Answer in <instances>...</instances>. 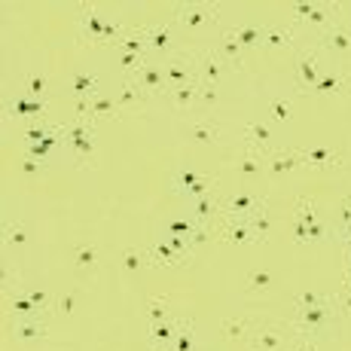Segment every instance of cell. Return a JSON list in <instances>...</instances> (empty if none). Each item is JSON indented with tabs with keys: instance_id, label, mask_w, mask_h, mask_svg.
<instances>
[{
	"instance_id": "6da1fadb",
	"label": "cell",
	"mask_w": 351,
	"mask_h": 351,
	"mask_svg": "<svg viewBox=\"0 0 351 351\" xmlns=\"http://www.w3.org/2000/svg\"><path fill=\"white\" fill-rule=\"evenodd\" d=\"M128 34V25L104 22L98 6L83 3V16H80V46H117Z\"/></svg>"
},
{
	"instance_id": "7a4b0ae2",
	"label": "cell",
	"mask_w": 351,
	"mask_h": 351,
	"mask_svg": "<svg viewBox=\"0 0 351 351\" xmlns=\"http://www.w3.org/2000/svg\"><path fill=\"white\" fill-rule=\"evenodd\" d=\"M336 324H339V308L333 306V300L324 302L315 308H296L293 312V330L306 339H318V336L336 333Z\"/></svg>"
},
{
	"instance_id": "3957f363",
	"label": "cell",
	"mask_w": 351,
	"mask_h": 351,
	"mask_svg": "<svg viewBox=\"0 0 351 351\" xmlns=\"http://www.w3.org/2000/svg\"><path fill=\"white\" fill-rule=\"evenodd\" d=\"M67 150L77 156V165L95 168V123L92 119H73L62 132Z\"/></svg>"
},
{
	"instance_id": "277c9868",
	"label": "cell",
	"mask_w": 351,
	"mask_h": 351,
	"mask_svg": "<svg viewBox=\"0 0 351 351\" xmlns=\"http://www.w3.org/2000/svg\"><path fill=\"white\" fill-rule=\"evenodd\" d=\"M321 62H318V46H300L293 56V80H296V92L308 95L321 80Z\"/></svg>"
},
{
	"instance_id": "5b68a950",
	"label": "cell",
	"mask_w": 351,
	"mask_h": 351,
	"mask_svg": "<svg viewBox=\"0 0 351 351\" xmlns=\"http://www.w3.org/2000/svg\"><path fill=\"white\" fill-rule=\"evenodd\" d=\"M263 205H266V193L235 190L229 195H220V220H247Z\"/></svg>"
},
{
	"instance_id": "8992f818",
	"label": "cell",
	"mask_w": 351,
	"mask_h": 351,
	"mask_svg": "<svg viewBox=\"0 0 351 351\" xmlns=\"http://www.w3.org/2000/svg\"><path fill=\"white\" fill-rule=\"evenodd\" d=\"M174 22L180 25V31L195 34L205 25L217 22V6L214 3H180L178 12H174Z\"/></svg>"
},
{
	"instance_id": "52a82bcc",
	"label": "cell",
	"mask_w": 351,
	"mask_h": 351,
	"mask_svg": "<svg viewBox=\"0 0 351 351\" xmlns=\"http://www.w3.org/2000/svg\"><path fill=\"white\" fill-rule=\"evenodd\" d=\"M281 324H256L254 321V330L247 336V351H287L290 348V339L285 336V330H278Z\"/></svg>"
},
{
	"instance_id": "ba28073f",
	"label": "cell",
	"mask_w": 351,
	"mask_h": 351,
	"mask_svg": "<svg viewBox=\"0 0 351 351\" xmlns=\"http://www.w3.org/2000/svg\"><path fill=\"white\" fill-rule=\"evenodd\" d=\"M162 71H165V83L168 89H180V86L195 83V58L193 52H174L171 58L162 62Z\"/></svg>"
},
{
	"instance_id": "9c48e42d",
	"label": "cell",
	"mask_w": 351,
	"mask_h": 351,
	"mask_svg": "<svg viewBox=\"0 0 351 351\" xmlns=\"http://www.w3.org/2000/svg\"><path fill=\"white\" fill-rule=\"evenodd\" d=\"M195 58V80H199L202 86H214L217 89V83L223 80V73L229 71V64L220 58L217 49H205V52H193Z\"/></svg>"
},
{
	"instance_id": "30bf717a",
	"label": "cell",
	"mask_w": 351,
	"mask_h": 351,
	"mask_svg": "<svg viewBox=\"0 0 351 351\" xmlns=\"http://www.w3.org/2000/svg\"><path fill=\"white\" fill-rule=\"evenodd\" d=\"M214 239L226 241V245H235V247L260 245V239H256V232L247 226V220H220V223L214 226Z\"/></svg>"
},
{
	"instance_id": "8fae6325",
	"label": "cell",
	"mask_w": 351,
	"mask_h": 351,
	"mask_svg": "<svg viewBox=\"0 0 351 351\" xmlns=\"http://www.w3.org/2000/svg\"><path fill=\"white\" fill-rule=\"evenodd\" d=\"M6 113H10L12 119H25V123H46V117H49V104L46 101H37V98H28L25 92H19V95L10 98V107H6Z\"/></svg>"
},
{
	"instance_id": "7c38bea8",
	"label": "cell",
	"mask_w": 351,
	"mask_h": 351,
	"mask_svg": "<svg viewBox=\"0 0 351 351\" xmlns=\"http://www.w3.org/2000/svg\"><path fill=\"white\" fill-rule=\"evenodd\" d=\"M144 37H147V49H150V58H156V62H165V58H171L174 52V34H171V25L162 22V25H150L147 28L144 25Z\"/></svg>"
},
{
	"instance_id": "4fadbf2b",
	"label": "cell",
	"mask_w": 351,
	"mask_h": 351,
	"mask_svg": "<svg viewBox=\"0 0 351 351\" xmlns=\"http://www.w3.org/2000/svg\"><path fill=\"white\" fill-rule=\"evenodd\" d=\"M266 159L269 156H263L260 150H254V147H247V144H241L239 150L229 156V162H232V171L239 174L241 180H251V178H256V174H263Z\"/></svg>"
},
{
	"instance_id": "5bb4252c",
	"label": "cell",
	"mask_w": 351,
	"mask_h": 351,
	"mask_svg": "<svg viewBox=\"0 0 351 351\" xmlns=\"http://www.w3.org/2000/svg\"><path fill=\"white\" fill-rule=\"evenodd\" d=\"M318 49H324L333 58H346L351 52V25H342V22L330 25L318 37Z\"/></svg>"
},
{
	"instance_id": "9a60e30c",
	"label": "cell",
	"mask_w": 351,
	"mask_h": 351,
	"mask_svg": "<svg viewBox=\"0 0 351 351\" xmlns=\"http://www.w3.org/2000/svg\"><path fill=\"white\" fill-rule=\"evenodd\" d=\"M134 83L147 92V98L150 95H165L168 92L165 71H162V62H156V58H147V62L141 64V71L134 73Z\"/></svg>"
},
{
	"instance_id": "2e32d148",
	"label": "cell",
	"mask_w": 351,
	"mask_h": 351,
	"mask_svg": "<svg viewBox=\"0 0 351 351\" xmlns=\"http://www.w3.org/2000/svg\"><path fill=\"white\" fill-rule=\"evenodd\" d=\"M266 162H269L266 168H269V174H272V178H281V174H296L300 168H306V156H302V150H275Z\"/></svg>"
},
{
	"instance_id": "e0dca14e",
	"label": "cell",
	"mask_w": 351,
	"mask_h": 351,
	"mask_svg": "<svg viewBox=\"0 0 351 351\" xmlns=\"http://www.w3.org/2000/svg\"><path fill=\"white\" fill-rule=\"evenodd\" d=\"M241 144L260 150L263 156H272L275 153V138H272V132H269V125H263V123H247L245 132H241Z\"/></svg>"
},
{
	"instance_id": "ac0fdd59",
	"label": "cell",
	"mask_w": 351,
	"mask_h": 351,
	"mask_svg": "<svg viewBox=\"0 0 351 351\" xmlns=\"http://www.w3.org/2000/svg\"><path fill=\"white\" fill-rule=\"evenodd\" d=\"M186 138L193 144H220L223 141V125L217 119H195L186 125Z\"/></svg>"
},
{
	"instance_id": "d6986e66",
	"label": "cell",
	"mask_w": 351,
	"mask_h": 351,
	"mask_svg": "<svg viewBox=\"0 0 351 351\" xmlns=\"http://www.w3.org/2000/svg\"><path fill=\"white\" fill-rule=\"evenodd\" d=\"M165 95H168V101H171V107L178 113H190L193 107H202V83L195 80V83L180 86V89H168Z\"/></svg>"
},
{
	"instance_id": "ffe728a7",
	"label": "cell",
	"mask_w": 351,
	"mask_h": 351,
	"mask_svg": "<svg viewBox=\"0 0 351 351\" xmlns=\"http://www.w3.org/2000/svg\"><path fill=\"white\" fill-rule=\"evenodd\" d=\"M147 92L141 89L134 80H123L119 83V92H117V107H119V113H125V110H141V107H147Z\"/></svg>"
},
{
	"instance_id": "44dd1931",
	"label": "cell",
	"mask_w": 351,
	"mask_h": 351,
	"mask_svg": "<svg viewBox=\"0 0 351 351\" xmlns=\"http://www.w3.org/2000/svg\"><path fill=\"white\" fill-rule=\"evenodd\" d=\"M217 52H220V58H223L226 64H232V71H241V67H245L247 52L239 46V40L232 37V31H223V34H220V40H217Z\"/></svg>"
},
{
	"instance_id": "7402d4cb",
	"label": "cell",
	"mask_w": 351,
	"mask_h": 351,
	"mask_svg": "<svg viewBox=\"0 0 351 351\" xmlns=\"http://www.w3.org/2000/svg\"><path fill=\"white\" fill-rule=\"evenodd\" d=\"M10 312L16 315V324L19 321H37V324H43V318H46V315L31 302V296L28 293H19V290H12V293H10Z\"/></svg>"
},
{
	"instance_id": "603a6c76",
	"label": "cell",
	"mask_w": 351,
	"mask_h": 351,
	"mask_svg": "<svg viewBox=\"0 0 351 351\" xmlns=\"http://www.w3.org/2000/svg\"><path fill=\"white\" fill-rule=\"evenodd\" d=\"M348 89H351V77L324 71L321 80H318V86H315L308 95H348Z\"/></svg>"
},
{
	"instance_id": "cb8c5ba5",
	"label": "cell",
	"mask_w": 351,
	"mask_h": 351,
	"mask_svg": "<svg viewBox=\"0 0 351 351\" xmlns=\"http://www.w3.org/2000/svg\"><path fill=\"white\" fill-rule=\"evenodd\" d=\"M98 263H101V254L92 241H83V245L73 247V266H77L80 275H95Z\"/></svg>"
},
{
	"instance_id": "d4e9b609",
	"label": "cell",
	"mask_w": 351,
	"mask_h": 351,
	"mask_svg": "<svg viewBox=\"0 0 351 351\" xmlns=\"http://www.w3.org/2000/svg\"><path fill=\"white\" fill-rule=\"evenodd\" d=\"M119 52L125 56H134V58H150V49H147V37H144V25L138 28H128V34L119 40Z\"/></svg>"
},
{
	"instance_id": "484cf974",
	"label": "cell",
	"mask_w": 351,
	"mask_h": 351,
	"mask_svg": "<svg viewBox=\"0 0 351 351\" xmlns=\"http://www.w3.org/2000/svg\"><path fill=\"white\" fill-rule=\"evenodd\" d=\"M229 31H232V37L239 40V46L245 52L263 49V34H266V28H260V25H235V28H229Z\"/></svg>"
},
{
	"instance_id": "4316f807",
	"label": "cell",
	"mask_w": 351,
	"mask_h": 351,
	"mask_svg": "<svg viewBox=\"0 0 351 351\" xmlns=\"http://www.w3.org/2000/svg\"><path fill=\"white\" fill-rule=\"evenodd\" d=\"M147 254H150L153 266H180V263H190V256H184L180 251H174V247L168 245L165 239L156 241V245H153Z\"/></svg>"
},
{
	"instance_id": "83f0119b",
	"label": "cell",
	"mask_w": 351,
	"mask_h": 351,
	"mask_svg": "<svg viewBox=\"0 0 351 351\" xmlns=\"http://www.w3.org/2000/svg\"><path fill=\"white\" fill-rule=\"evenodd\" d=\"M302 156H306V168H327V165H342L339 156H336L330 147L324 144H315V147H306L302 150Z\"/></svg>"
},
{
	"instance_id": "f1b7e54d",
	"label": "cell",
	"mask_w": 351,
	"mask_h": 351,
	"mask_svg": "<svg viewBox=\"0 0 351 351\" xmlns=\"http://www.w3.org/2000/svg\"><path fill=\"white\" fill-rule=\"evenodd\" d=\"M119 119L123 113H119V107H117V98H110V95H104V89L98 92L95 98H92V110H89V119L95 123V119Z\"/></svg>"
},
{
	"instance_id": "f546056e",
	"label": "cell",
	"mask_w": 351,
	"mask_h": 351,
	"mask_svg": "<svg viewBox=\"0 0 351 351\" xmlns=\"http://www.w3.org/2000/svg\"><path fill=\"white\" fill-rule=\"evenodd\" d=\"M251 330H254V321L251 318H226L223 324H220V333H223V339H232V342H247Z\"/></svg>"
},
{
	"instance_id": "4dcf8cb0",
	"label": "cell",
	"mask_w": 351,
	"mask_h": 351,
	"mask_svg": "<svg viewBox=\"0 0 351 351\" xmlns=\"http://www.w3.org/2000/svg\"><path fill=\"white\" fill-rule=\"evenodd\" d=\"M3 241H6V247H10V251H25V247L31 245V232H28V226H25L22 220H10V223H6Z\"/></svg>"
},
{
	"instance_id": "1f68e13d",
	"label": "cell",
	"mask_w": 351,
	"mask_h": 351,
	"mask_svg": "<svg viewBox=\"0 0 351 351\" xmlns=\"http://www.w3.org/2000/svg\"><path fill=\"white\" fill-rule=\"evenodd\" d=\"M287 43H296L293 25H281V28H266V34H263V49H278V46H287Z\"/></svg>"
},
{
	"instance_id": "d6a6232c",
	"label": "cell",
	"mask_w": 351,
	"mask_h": 351,
	"mask_svg": "<svg viewBox=\"0 0 351 351\" xmlns=\"http://www.w3.org/2000/svg\"><path fill=\"white\" fill-rule=\"evenodd\" d=\"M71 92L77 98H95L101 92V83H98V77H92V73H73Z\"/></svg>"
},
{
	"instance_id": "836d02e7",
	"label": "cell",
	"mask_w": 351,
	"mask_h": 351,
	"mask_svg": "<svg viewBox=\"0 0 351 351\" xmlns=\"http://www.w3.org/2000/svg\"><path fill=\"white\" fill-rule=\"evenodd\" d=\"M296 223L293 226H302V229H312L315 223H321L318 220V211H315V202L308 199V195H300V199H296Z\"/></svg>"
},
{
	"instance_id": "e575fe53",
	"label": "cell",
	"mask_w": 351,
	"mask_h": 351,
	"mask_svg": "<svg viewBox=\"0 0 351 351\" xmlns=\"http://www.w3.org/2000/svg\"><path fill=\"white\" fill-rule=\"evenodd\" d=\"M12 336H16L19 342H34V339H46L49 330L37 321H19V324H12Z\"/></svg>"
},
{
	"instance_id": "d590c367",
	"label": "cell",
	"mask_w": 351,
	"mask_h": 351,
	"mask_svg": "<svg viewBox=\"0 0 351 351\" xmlns=\"http://www.w3.org/2000/svg\"><path fill=\"white\" fill-rule=\"evenodd\" d=\"M247 226H251L254 232H256V239L266 241V239H269V229H272V211H269V205L256 208L251 217H247Z\"/></svg>"
},
{
	"instance_id": "8d00e7d4",
	"label": "cell",
	"mask_w": 351,
	"mask_h": 351,
	"mask_svg": "<svg viewBox=\"0 0 351 351\" xmlns=\"http://www.w3.org/2000/svg\"><path fill=\"white\" fill-rule=\"evenodd\" d=\"M147 266H153V260H150V254L147 251H138V247H125L123 251V269L125 272H141V269H147Z\"/></svg>"
},
{
	"instance_id": "74e56055",
	"label": "cell",
	"mask_w": 351,
	"mask_h": 351,
	"mask_svg": "<svg viewBox=\"0 0 351 351\" xmlns=\"http://www.w3.org/2000/svg\"><path fill=\"white\" fill-rule=\"evenodd\" d=\"M205 178H208V174L199 171V168H180V171L174 174V190H178L180 195H186L190 186H195L199 180H205Z\"/></svg>"
},
{
	"instance_id": "f35d334b",
	"label": "cell",
	"mask_w": 351,
	"mask_h": 351,
	"mask_svg": "<svg viewBox=\"0 0 351 351\" xmlns=\"http://www.w3.org/2000/svg\"><path fill=\"white\" fill-rule=\"evenodd\" d=\"M195 226H199V223H195V220L171 217V220H168V223H165V235H178V239H186V241H190V235L195 232Z\"/></svg>"
},
{
	"instance_id": "ab89813d",
	"label": "cell",
	"mask_w": 351,
	"mask_h": 351,
	"mask_svg": "<svg viewBox=\"0 0 351 351\" xmlns=\"http://www.w3.org/2000/svg\"><path fill=\"white\" fill-rule=\"evenodd\" d=\"M333 296L330 293H321V290H306V293H300L293 300V308H315V306H324V302H330Z\"/></svg>"
},
{
	"instance_id": "60d3db41",
	"label": "cell",
	"mask_w": 351,
	"mask_h": 351,
	"mask_svg": "<svg viewBox=\"0 0 351 351\" xmlns=\"http://www.w3.org/2000/svg\"><path fill=\"white\" fill-rule=\"evenodd\" d=\"M147 312H150V327H153V324L171 321V315H168V306H165V300H162V296H150V300H147Z\"/></svg>"
},
{
	"instance_id": "b9f144b4",
	"label": "cell",
	"mask_w": 351,
	"mask_h": 351,
	"mask_svg": "<svg viewBox=\"0 0 351 351\" xmlns=\"http://www.w3.org/2000/svg\"><path fill=\"white\" fill-rule=\"evenodd\" d=\"M22 92L28 98L43 101V95H46V77H43V73H28V77H25V89Z\"/></svg>"
},
{
	"instance_id": "7bdbcfd3",
	"label": "cell",
	"mask_w": 351,
	"mask_h": 351,
	"mask_svg": "<svg viewBox=\"0 0 351 351\" xmlns=\"http://www.w3.org/2000/svg\"><path fill=\"white\" fill-rule=\"evenodd\" d=\"M25 293L31 296V302H34V306H37L43 315H49V312H52V302H58L56 296L49 293V290H37V287H31V290H25Z\"/></svg>"
},
{
	"instance_id": "ee69618b",
	"label": "cell",
	"mask_w": 351,
	"mask_h": 351,
	"mask_svg": "<svg viewBox=\"0 0 351 351\" xmlns=\"http://www.w3.org/2000/svg\"><path fill=\"white\" fill-rule=\"evenodd\" d=\"M193 346H195V336H193V318H190V321L184 324V330L174 336L171 348H174V351H193Z\"/></svg>"
},
{
	"instance_id": "f6af8a7d",
	"label": "cell",
	"mask_w": 351,
	"mask_h": 351,
	"mask_svg": "<svg viewBox=\"0 0 351 351\" xmlns=\"http://www.w3.org/2000/svg\"><path fill=\"white\" fill-rule=\"evenodd\" d=\"M272 285H275V278L269 272H251L247 275V293H254V290H266Z\"/></svg>"
},
{
	"instance_id": "bcb514c9",
	"label": "cell",
	"mask_w": 351,
	"mask_h": 351,
	"mask_svg": "<svg viewBox=\"0 0 351 351\" xmlns=\"http://www.w3.org/2000/svg\"><path fill=\"white\" fill-rule=\"evenodd\" d=\"M269 117H272L275 123H287V119H290V101H278V98H275L272 104H269Z\"/></svg>"
},
{
	"instance_id": "7dc6e473",
	"label": "cell",
	"mask_w": 351,
	"mask_h": 351,
	"mask_svg": "<svg viewBox=\"0 0 351 351\" xmlns=\"http://www.w3.org/2000/svg\"><path fill=\"white\" fill-rule=\"evenodd\" d=\"M333 306L339 308V315H351V285H342V290L333 296Z\"/></svg>"
},
{
	"instance_id": "c3c4849f",
	"label": "cell",
	"mask_w": 351,
	"mask_h": 351,
	"mask_svg": "<svg viewBox=\"0 0 351 351\" xmlns=\"http://www.w3.org/2000/svg\"><path fill=\"white\" fill-rule=\"evenodd\" d=\"M73 308H77V290H67V293L58 300V315H64V318H71Z\"/></svg>"
},
{
	"instance_id": "681fc988",
	"label": "cell",
	"mask_w": 351,
	"mask_h": 351,
	"mask_svg": "<svg viewBox=\"0 0 351 351\" xmlns=\"http://www.w3.org/2000/svg\"><path fill=\"white\" fill-rule=\"evenodd\" d=\"M40 168H43V162L34 159V156H28V153H25V156L19 159V171L28 174V178H34V174H40Z\"/></svg>"
},
{
	"instance_id": "f907efd6",
	"label": "cell",
	"mask_w": 351,
	"mask_h": 351,
	"mask_svg": "<svg viewBox=\"0 0 351 351\" xmlns=\"http://www.w3.org/2000/svg\"><path fill=\"white\" fill-rule=\"evenodd\" d=\"M315 10V0H302V3H293V22H306Z\"/></svg>"
},
{
	"instance_id": "816d5d0a",
	"label": "cell",
	"mask_w": 351,
	"mask_h": 351,
	"mask_svg": "<svg viewBox=\"0 0 351 351\" xmlns=\"http://www.w3.org/2000/svg\"><path fill=\"white\" fill-rule=\"evenodd\" d=\"M336 235H339V241H342V247H346V254H351V223L339 226V229H336Z\"/></svg>"
},
{
	"instance_id": "f5cc1de1",
	"label": "cell",
	"mask_w": 351,
	"mask_h": 351,
	"mask_svg": "<svg viewBox=\"0 0 351 351\" xmlns=\"http://www.w3.org/2000/svg\"><path fill=\"white\" fill-rule=\"evenodd\" d=\"M287 351H315V342H312V339H306V336H300V339L290 342V348H287Z\"/></svg>"
},
{
	"instance_id": "db71d44e",
	"label": "cell",
	"mask_w": 351,
	"mask_h": 351,
	"mask_svg": "<svg viewBox=\"0 0 351 351\" xmlns=\"http://www.w3.org/2000/svg\"><path fill=\"white\" fill-rule=\"evenodd\" d=\"M346 223H351V195L342 199V211H339V226H346Z\"/></svg>"
},
{
	"instance_id": "11a10c76",
	"label": "cell",
	"mask_w": 351,
	"mask_h": 351,
	"mask_svg": "<svg viewBox=\"0 0 351 351\" xmlns=\"http://www.w3.org/2000/svg\"><path fill=\"white\" fill-rule=\"evenodd\" d=\"M346 285H351V263H346Z\"/></svg>"
},
{
	"instance_id": "9f6ffc18",
	"label": "cell",
	"mask_w": 351,
	"mask_h": 351,
	"mask_svg": "<svg viewBox=\"0 0 351 351\" xmlns=\"http://www.w3.org/2000/svg\"><path fill=\"white\" fill-rule=\"evenodd\" d=\"M153 351H174L171 346H159V348H153Z\"/></svg>"
},
{
	"instance_id": "6f0895ef",
	"label": "cell",
	"mask_w": 351,
	"mask_h": 351,
	"mask_svg": "<svg viewBox=\"0 0 351 351\" xmlns=\"http://www.w3.org/2000/svg\"><path fill=\"white\" fill-rule=\"evenodd\" d=\"M348 95H351V89H348Z\"/></svg>"
}]
</instances>
